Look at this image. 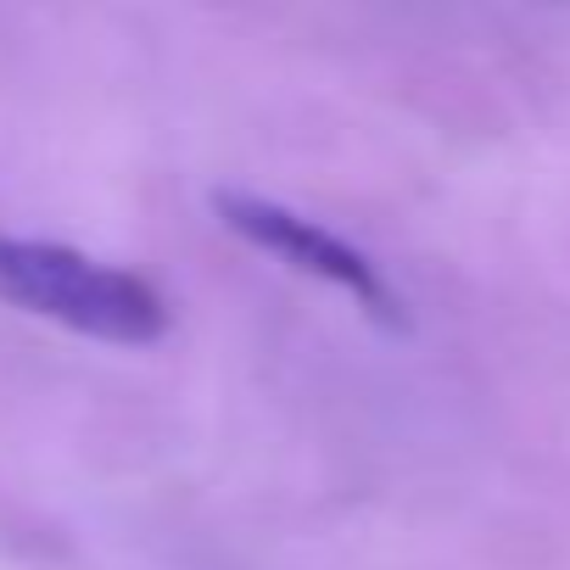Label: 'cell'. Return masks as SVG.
I'll return each mask as SVG.
<instances>
[{
	"mask_svg": "<svg viewBox=\"0 0 570 570\" xmlns=\"http://www.w3.org/2000/svg\"><path fill=\"white\" fill-rule=\"evenodd\" d=\"M213 213H218L224 229L240 235L246 246H257V252L279 257L285 268L314 274V279L336 285V292H347L370 320H381V325H392V331L409 325V308H403V297L386 285V274H381L353 240L331 235L325 224H314V218H303V213H292V207H279V202H268V196H252V190H218V196H213Z\"/></svg>",
	"mask_w": 570,
	"mask_h": 570,
	"instance_id": "cell-2",
	"label": "cell"
},
{
	"mask_svg": "<svg viewBox=\"0 0 570 570\" xmlns=\"http://www.w3.org/2000/svg\"><path fill=\"white\" fill-rule=\"evenodd\" d=\"M0 303L112 347H157L174 325L146 274L29 235H0Z\"/></svg>",
	"mask_w": 570,
	"mask_h": 570,
	"instance_id": "cell-1",
	"label": "cell"
}]
</instances>
